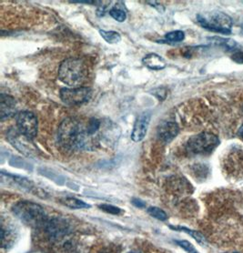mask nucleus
I'll list each match as a JSON object with an SVG mask.
<instances>
[{
	"instance_id": "nucleus-14",
	"label": "nucleus",
	"mask_w": 243,
	"mask_h": 253,
	"mask_svg": "<svg viewBox=\"0 0 243 253\" xmlns=\"http://www.w3.org/2000/svg\"><path fill=\"white\" fill-rule=\"evenodd\" d=\"M60 202L66 207L73 209V210H82V209H88V208H90L89 204H87L86 202L81 201L79 199L72 198V197H68V198L62 199Z\"/></svg>"
},
{
	"instance_id": "nucleus-21",
	"label": "nucleus",
	"mask_w": 243,
	"mask_h": 253,
	"mask_svg": "<svg viewBox=\"0 0 243 253\" xmlns=\"http://www.w3.org/2000/svg\"><path fill=\"white\" fill-rule=\"evenodd\" d=\"M99 208L105 212L113 214V215H119L120 213L122 212V210L120 208L115 207V206L110 205V204H101V205H99Z\"/></svg>"
},
{
	"instance_id": "nucleus-17",
	"label": "nucleus",
	"mask_w": 243,
	"mask_h": 253,
	"mask_svg": "<svg viewBox=\"0 0 243 253\" xmlns=\"http://www.w3.org/2000/svg\"><path fill=\"white\" fill-rule=\"evenodd\" d=\"M211 41H214L215 44L219 45L220 46H223L226 49H229V50H232L234 47H236L237 46V43L236 41H232L231 39H223V38H212L210 39Z\"/></svg>"
},
{
	"instance_id": "nucleus-18",
	"label": "nucleus",
	"mask_w": 243,
	"mask_h": 253,
	"mask_svg": "<svg viewBox=\"0 0 243 253\" xmlns=\"http://www.w3.org/2000/svg\"><path fill=\"white\" fill-rule=\"evenodd\" d=\"M148 213L151 215V217L155 218V219H159V220H167L168 219V215L166 212L158 207H151L148 209Z\"/></svg>"
},
{
	"instance_id": "nucleus-24",
	"label": "nucleus",
	"mask_w": 243,
	"mask_h": 253,
	"mask_svg": "<svg viewBox=\"0 0 243 253\" xmlns=\"http://www.w3.org/2000/svg\"><path fill=\"white\" fill-rule=\"evenodd\" d=\"M70 3H79V4H87V5L102 4V2H99V1H70Z\"/></svg>"
},
{
	"instance_id": "nucleus-1",
	"label": "nucleus",
	"mask_w": 243,
	"mask_h": 253,
	"mask_svg": "<svg viewBox=\"0 0 243 253\" xmlns=\"http://www.w3.org/2000/svg\"><path fill=\"white\" fill-rule=\"evenodd\" d=\"M58 139L59 144L66 150H93L97 144V138L93 137L87 130V123L84 124L78 118H68L58 127Z\"/></svg>"
},
{
	"instance_id": "nucleus-28",
	"label": "nucleus",
	"mask_w": 243,
	"mask_h": 253,
	"mask_svg": "<svg viewBox=\"0 0 243 253\" xmlns=\"http://www.w3.org/2000/svg\"><path fill=\"white\" fill-rule=\"evenodd\" d=\"M127 253H141L139 251H136V250H133V251H130V252H128Z\"/></svg>"
},
{
	"instance_id": "nucleus-10",
	"label": "nucleus",
	"mask_w": 243,
	"mask_h": 253,
	"mask_svg": "<svg viewBox=\"0 0 243 253\" xmlns=\"http://www.w3.org/2000/svg\"><path fill=\"white\" fill-rule=\"evenodd\" d=\"M179 131H180L179 126L175 122L168 121V122H163L159 126L157 129V135L162 142L169 143L177 137Z\"/></svg>"
},
{
	"instance_id": "nucleus-4",
	"label": "nucleus",
	"mask_w": 243,
	"mask_h": 253,
	"mask_svg": "<svg viewBox=\"0 0 243 253\" xmlns=\"http://www.w3.org/2000/svg\"><path fill=\"white\" fill-rule=\"evenodd\" d=\"M58 79L68 86L80 87L86 80V69L83 61L73 58L64 60L58 69Z\"/></svg>"
},
{
	"instance_id": "nucleus-3",
	"label": "nucleus",
	"mask_w": 243,
	"mask_h": 253,
	"mask_svg": "<svg viewBox=\"0 0 243 253\" xmlns=\"http://www.w3.org/2000/svg\"><path fill=\"white\" fill-rule=\"evenodd\" d=\"M37 231L40 233L46 242L62 243L73 233V226L62 217H48L46 222Z\"/></svg>"
},
{
	"instance_id": "nucleus-19",
	"label": "nucleus",
	"mask_w": 243,
	"mask_h": 253,
	"mask_svg": "<svg viewBox=\"0 0 243 253\" xmlns=\"http://www.w3.org/2000/svg\"><path fill=\"white\" fill-rule=\"evenodd\" d=\"M110 15L118 22H124L127 17L126 12L118 6H114L110 9Z\"/></svg>"
},
{
	"instance_id": "nucleus-27",
	"label": "nucleus",
	"mask_w": 243,
	"mask_h": 253,
	"mask_svg": "<svg viewBox=\"0 0 243 253\" xmlns=\"http://www.w3.org/2000/svg\"><path fill=\"white\" fill-rule=\"evenodd\" d=\"M101 253H116L115 252H113V250H105L104 252H102Z\"/></svg>"
},
{
	"instance_id": "nucleus-7",
	"label": "nucleus",
	"mask_w": 243,
	"mask_h": 253,
	"mask_svg": "<svg viewBox=\"0 0 243 253\" xmlns=\"http://www.w3.org/2000/svg\"><path fill=\"white\" fill-rule=\"evenodd\" d=\"M59 96L64 103L69 106H79L87 103L92 97V89L88 86H80V87H64Z\"/></svg>"
},
{
	"instance_id": "nucleus-20",
	"label": "nucleus",
	"mask_w": 243,
	"mask_h": 253,
	"mask_svg": "<svg viewBox=\"0 0 243 253\" xmlns=\"http://www.w3.org/2000/svg\"><path fill=\"white\" fill-rule=\"evenodd\" d=\"M165 39L169 42H180L185 39V34L181 30H175L165 35Z\"/></svg>"
},
{
	"instance_id": "nucleus-8",
	"label": "nucleus",
	"mask_w": 243,
	"mask_h": 253,
	"mask_svg": "<svg viewBox=\"0 0 243 253\" xmlns=\"http://www.w3.org/2000/svg\"><path fill=\"white\" fill-rule=\"evenodd\" d=\"M16 121L18 132L29 140L35 138L38 133V120L32 112H19L16 117Z\"/></svg>"
},
{
	"instance_id": "nucleus-26",
	"label": "nucleus",
	"mask_w": 243,
	"mask_h": 253,
	"mask_svg": "<svg viewBox=\"0 0 243 253\" xmlns=\"http://www.w3.org/2000/svg\"><path fill=\"white\" fill-rule=\"evenodd\" d=\"M238 134H239V136L241 137V138H243V124L241 126V127H240V129H239V132H238Z\"/></svg>"
},
{
	"instance_id": "nucleus-23",
	"label": "nucleus",
	"mask_w": 243,
	"mask_h": 253,
	"mask_svg": "<svg viewBox=\"0 0 243 253\" xmlns=\"http://www.w3.org/2000/svg\"><path fill=\"white\" fill-rule=\"evenodd\" d=\"M232 60L236 63L243 64V51H237L232 55Z\"/></svg>"
},
{
	"instance_id": "nucleus-5",
	"label": "nucleus",
	"mask_w": 243,
	"mask_h": 253,
	"mask_svg": "<svg viewBox=\"0 0 243 253\" xmlns=\"http://www.w3.org/2000/svg\"><path fill=\"white\" fill-rule=\"evenodd\" d=\"M197 20L203 29L209 31L225 35L232 33V19L225 13L212 12L207 15L199 14Z\"/></svg>"
},
{
	"instance_id": "nucleus-6",
	"label": "nucleus",
	"mask_w": 243,
	"mask_h": 253,
	"mask_svg": "<svg viewBox=\"0 0 243 253\" xmlns=\"http://www.w3.org/2000/svg\"><path fill=\"white\" fill-rule=\"evenodd\" d=\"M219 144L220 139L214 134L202 132L189 138L186 150L191 155H208Z\"/></svg>"
},
{
	"instance_id": "nucleus-15",
	"label": "nucleus",
	"mask_w": 243,
	"mask_h": 253,
	"mask_svg": "<svg viewBox=\"0 0 243 253\" xmlns=\"http://www.w3.org/2000/svg\"><path fill=\"white\" fill-rule=\"evenodd\" d=\"M99 34L107 41L109 44H117L122 41V36L116 31H107L103 29H99Z\"/></svg>"
},
{
	"instance_id": "nucleus-2",
	"label": "nucleus",
	"mask_w": 243,
	"mask_h": 253,
	"mask_svg": "<svg viewBox=\"0 0 243 253\" xmlns=\"http://www.w3.org/2000/svg\"><path fill=\"white\" fill-rule=\"evenodd\" d=\"M12 212L22 223L39 230L48 219L44 208L29 201H21L13 205Z\"/></svg>"
},
{
	"instance_id": "nucleus-22",
	"label": "nucleus",
	"mask_w": 243,
	"mask_h": 253,
	"mask_svg": "<svg viewBox=\"0 0 243 253\" xmlns=\"http://www.w3.org/2000/svg\"><path fill=\"white\" fill-rule=\"evenodd\" d=\"M175 242L188 253H200L191 242L187 241H176Z\"/></svg>"
},
{
	"instance_id": "nucleus-12",
	"label": "nucleus",
	"mask_w": 243,
	"mask_h": 253,
	"mask_svg": "<svg viewBox=\"0 0 243 253\" xmlns=\"http://www.w3.org/2000/svg\"><path fill=\"white\" fill-rule=\"evenodd\" d=\"M1 178H6V180H2L3 183L6 184L14 185L16 187H19L23 190H31L34 189V184L32 181H30L28 178L19 177V176H14L11 174H5L1 173Z\"/></svg>"
},
{
	"instance_id": "nucleus-11",
	"label": "nucleus",
	"mask_w": 243,
	"mask_h": 253,
	"mask_svg": "<svg viewBox=\"0 0 243 253\" xmlns=\"http://www.w3.org/2000/svg\"><path fill=\"white\" fill-rule=\"evenodd\" d=\"M17 112L16 101L11 96L2 93L0 95V117L1 121L10 118Z\"/></svg>"
},
{
	"instance_id": "nucleus-13",
	"label": "nucleus",
	"mask_w": 243,
	"mask_h": 253,
	"mask_svg": "<svg viewBox=\"0 0 243 253\" xmlns=\"http://www.w3.org/2000/svg\"><path fill=\"white\" fill-rule=\"evenodd\" d=\"M142 62L147 68L155 71H160L166 68L165 60L155 53H151L145 56L142 59Z\"/></svg>"
},
{
	"instance_id": "nucleus-9",
	"label": "nucleus",
	"mask_w": 243,
	"mask_h": 253,
	"mask_svg": "<svg viewBox=\"0 0 243 253\" xmlns=\"http://www.w3.org/2000/svg\"><path fill=\"white\" fill-rule=\"evenodd\" d=\"M151 120V112L150 110L143 111L141 114L138 116L134 124L133 130L131 133V139L133 141L139 142L146 137Z\"/></svg>"
},
{
	"instance_id": "nucleus-16",
	"label": "nucleus",
	"mask_w": 243,
	"mask_h": 253,
	"mask_svg": "<svg viewBox=\"0 0 243 253\" xmlns=\"http://www.w3.org/2000/svg\"><path fill=\"white\" fill-rule=\"evenodd\" d=\"M171 229L176 230H181L183 232H186L187 234L191 235L194 240H196L200 244L202 245H205L206 244V239L204 238L202 233H200L199 231H195V230H190V229H187L185 227H170Z\"/></svg>"
},
{
	"instance_id": "nucleus-25",
	"label": "nucleus",
	"mask_w": 243,
	"mask_h": 253,
	"mask_svg": "<svg viewBox=\"0 0 243 253\" xmlns=\"http://www.w3.org/2000/svg\"><path fill=\"white\" fill-rule=\"evenodd\" d=\"M132 204L138 208H143L146 206L145 202H142V201L139 200V199H133V200H132Z\"/></svg>"
}]
</instances>
